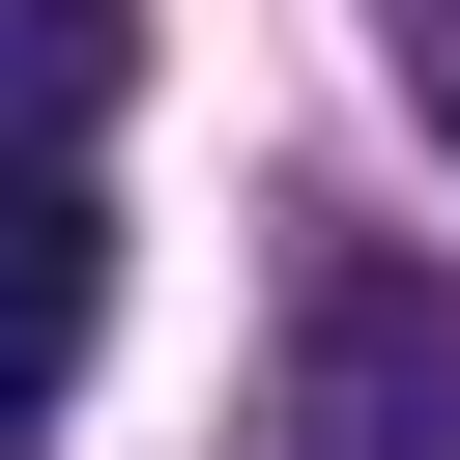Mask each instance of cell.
Here are the masks:
<instances>
[{"instance_id":"1","label":"cell","mask_w":460,"mask_h":460,"mask_svg":"<svg viewBox=\"0 0 460 460\" xmlns=\"http://www.w3.org/2000/svg\"><path fill=\"white\" fill-rule=\"evenodd\" d=\"M288 345H316V460H431V431H460V316H431L402 259H316Z\"/></svg>"},{"instance_id":"2","label":"cell","mask_w":460,"mask_h":460,"mask_svg":"<svg viewBox=\"0 0 460 460\" xmlns=\"http://www.w3.org/2000/svg\"><path fill=\"white\" fill-rule=\"evenodd\" d=\"M86 316H115V230H86V172H58V144H0V431L86 374Z\"/></svg>"},{"instance_id":"3","label":"cell","mask_w":460,"mask_h":460,"mask_svg":"<svg viewBox=\"0 0 460 460\" xmlns=\"http://www.w3.org/2000/svg\"><path fill=\"white\" fill-rule=\"evenodd\" d=\"M115 115V0H0V144H86Z\"/></svg>"},{"instance_id":"4","label":"cell","mask_w":460,"mask_h":460,"mask_svg":"<svg viewBox=\"0 0 460 460\" xmlns=\"http://www.w3.org/2000/svg\"><path fill=\"white\" fill-rule=\"evenodd\" d=\"M402 115H431V144H460V0H402Z\"/></svg>"}]
</instances>
